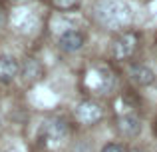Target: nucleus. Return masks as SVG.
Listing matches in <instances>:
<instances>
[{"label":"nucleus","mask_w":157,"mask_h":152,"mask_svg":"<svg viewBox=\"0 0 157 152\" xmlns=\"http://www.w3.org/2000/svg\"><path fill=\"white\" fill-rule=\"evenodd\" d=\"M94 18L107 30L125 32L133 22V8L127 0H98L94 4Z\"/></svg>","instance_id":"nucleus-1"},{"label":"nucleus","mask_w":157,"mask_h":152,"mask_svg":"<svg viewBox=\"0 0 157 152\" xmlns=\"http://www.w3.org/2000/svg\"><path fill=\"white\" fill-rule=\"evenodd\" d=\"M135 48H137V36L125 30L119 36H115V40L111 42V56L117 60H127L135 54Z\"/></svg>","instance_id":"nucleus-2"},{"label":"nucleus","mask_w":157,"mask_h":152,"mask_svg":"<svg viewBox=\"0 0 157 152\" xmlns=\"http://www.w3.org/2000/svg\"><path fill=\"white\" fill-rule=\"evenodd\" d=\"M42 134H44V140L50 146H58L70 136V126L64 118H50V120L44 124Z\"/></svg>","instance_id":"nucleus-3"},{"label":"nucleus","mask_w":157,"mask_h":152,"mask_svg":"<svg viewBox=\"0 0 157 152\" xmlns=\"http://www.w3.org/2000/svg\"><path fill=\"white\" fill-rule=\"evenodd\" d=\"M76 120L84 126H94L104 118V110L98 102L94 100H82L80 104L76 106V112H74Z\"/></svg>","instance_id":"nucleus-4"},{"label":"nucleus","mask_w":157,"mask_h":152,"mask_svg":"<svg viewBox=\"0 0 157 152\" xmlns=\"http://www.w3.org/2000/svg\"><path fill=\"white\" fill-rule=\"evenodd\" d=\"M86 44V36L84 32H80L78 28H66L60 32L58 36V48L66 54H76L84 48Z\"/></svg>","instance_id":"nucleus-5"},{"label":"nucleus","mask_w":157,"mask_h":152,"mask_svg":"<svg viewBox=\"0 0 157 152\" xmlns=\"http://www.w3.org/2000/svg\"><path fill=\"white\" fill-rule=\"evenodd\" d=\"M20 74V62L12 54H0V82L10 84Z\"/></svg>","instance_id":"nucleus-6"},{"label":"nucleus","mask_w":157,"mask_h":152,"mask_svg":"<svg viewBox=\"0 0 157 152\" xmlns=\"http://www.w3.org/2000/svg\"><path fill=\"white\" fill-rule=\"evenodd\" d=\"M127 76H129V80L133 82V84L137 86H149L155 82V72L151 70L147 64H141V62H135L129 66V70H127Z\"/></svg>","instance_id":"nucleus-7"},{"label":"nucleus","mask_w":157,"mask_h":152,"mask_svg":"<svg viewBox=\"0 0 157 152\" xmlns=\"http://www.w3.org/2000/svg\"><path fill=\"white\" fill-rule=\"evenodd\" d=\"M117 132L125 138H135L141 134V120L135 114H123L117 118Z\"/></svg>","instance_id":"nucleus-8"},{"label":"nucleus","mask_w":157,"mask_h":152,"mask_svg":"<svg viewBox=\"0 0 157 152\" xmlns=\"http://www.w3.org/2000/svg\"><path fill=\"white\" fill-rule=\"evenodd\" d=\"M20 76L24 78L26 84H34L44 76V66L36 58H26L24 64H20Z\"/></svg>","instance_id":"nucleus-9"},{"label":"nucleus","mask_w":157,"mask_h":152,"mask_svg":"<svg viewBox=\"0 0 157 152\" xmlns=\"http://www.w3.org/2000/svg\"><path fill=\"white\" fill-rule=\"evenodd\" d=\"M90 86H92L94 90H98L100 94H105L107 90L113 86L111 72H107V70H94V72H90Z\"/></svg>","instance_id":"nucleus-10"},{"label":"nucleus","mask_w":157,"mask_h":152,"mask_svg":"<svg viewBox=\"0 0 157 152\" xmlns=\"http://www.w3.org/2000/svg\"><path fill=\"white\" fill-rule=\"evenodd\" d=\"M82 0H52V4L58 8V10H72L80 4Z\"/></svg>","instance_id":"nucleus-11"},{"label":"nucleus","mask_w":157,"mask_h":152,"mask_svg":"<svg viewBox=\"0 0 157 152\" xmlns=\"http://www.w3.org/2000/svg\"><path fill=\"white\" fill-rule=\"evenodd\" d=\"M100 152H127L125 146L121 144V142H107V144L101 146Z\"/></svg>","instance_id":"nucleus-12"},{"label":"nucleus","mask_w":157,"mask_h":152,"mask_svg":"<svg viewBox=\"0 0 157 152\" xmlns=\"http://www.w3.org/2000/svg\"><path fill=\"white\" fill-rule=\"evenodd\" d=\"M4 22H6V14H4V12L2 10H0V26H2V24Z\"/></svg>","instance_id":"nucleus-13"},{"label":"nucleus","mask_w":157,"mask_h":152,"mask_svg":"<svg viewBox=\"0 0 157 152\" xmlns=\"http://www.w3.org/2000/svg\"><path fill=\"white\" fill-rule=\"evenodd\" d=\"M10 2H14V4H20V2H26V0H10Z\"/></svg>","instance_id":"nucleus-14"},{"label":"nucleus","mask_w":157,"mask_h":152,"mask_svg":"<svg viewBox=\"0 0 157 152\" xmlns=\"http://www.w3.org/2000/svg\"><path fill=\"white\" fill-rule=\"evenodd\" d=\"M127 152H145V150H139V148H133V150H127Z\"/></svg>","instance_id":"nucleus-15"}]
</instances>
